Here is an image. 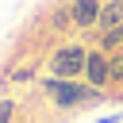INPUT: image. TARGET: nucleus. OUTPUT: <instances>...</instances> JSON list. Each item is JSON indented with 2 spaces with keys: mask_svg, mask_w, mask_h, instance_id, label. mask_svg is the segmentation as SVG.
I'll list each match as a JSON object with an SVG mask.
<instances>
[{
  "mask_svg": "<svg viewBox=\"0 0 123 123\" xmlns=\"http://www.w3.org/2000/svg\"><path fill=\"white\" fill-rule=\"evenodd\" d=\"M42 92L54 100V108L69 111V108H85V104H104L108 100V88H92L85 81H62V77H46L42 81Z\"/></svg>",
  "mask_w": 123,
  "mask_h": 123,
  "instance_id": "f257e3e1",
  "label": "nucleus"
},
{
  "mask_svg": "<svg viewBox=\"0 0 123 123\" xmlns=\"http://www.w3.org/2000/svg\"><path fill=\"white\" fill-rule=\"evenodd\" d=\"M100 8H104V0H73L69 4L73 27H96L100 23Z\"/></svg>",
  "mask_w": 123,
  "mask_h": 123,
  "instance_id": "20e7f679",
  "label": "nucleus"
},
{
  "mask_svg": "<svg viewBox=\"0 0 123 123\" xmlns=\"http://www.w3.org/2000/svg\"><path fill=\"white\" fill-rule=\"evenodd\" d=\"M15 115V100H0V123H12Z\"/></svg>",
  "mask_w": 123,
  "mask_h": 123,
  "instance_id": "6e6552de",
  "label": "nucleus"
},
{
  "mask_svg": "<svg viewBox=\"0 0 123 123\" xmlns=\"http://www.w3.org/2000/svg\"><path fill=\"white\" fill-rule=\"evenodd\" d=\"M123 23V0H108L104 8H100V31H111V27H119Z\"/></svg>",
  "mask_w": 123,
  "mask_h": 123,
  "instance_id": "39448f33",
  "label": "nucleus"
},
{
  "mask_svg": "<svg viewBox=\"0 0 123 123\" xmlns=\"http://www.w3.org/2000/svg\"><path fill=\"white\" fill-rule=\"evenodd\" d=\"M108 62H111V85H119L123 81V54L115 50V54H108Z\"/></svg>",
  "mask_w": 123,
  "mask_h": 123,
  "instance_id": "0eeeda50",
  "label": "nucleus"
},
{
  "mask_svg": "<svg viewBox=\"0 0 123 123\" xmlns=\"http://www.w3.org/2000/svg\"><path fill=\"white\" fill-rule=\"evenodd\" d=\"M81 81L92 85V88H108L111 85V62H108L104 50H88V62H85V77Z\"/></svg>",
  "mask_w": 123,
  "mask_h": 123,
  "instance_id": "7ed1b4c3",
  "label": "nucleus"
},
{
  "mask_svg": "<svg viewBox=\"0 0 123 123\" xmlns=\"http://www.w3.org/2000/svg\"><path fill=\"white\" fill-rule=\"evenodd\" d=\"M100 123H123V111H111V115H104Z\"/></svg>",
  "mask_w": 123,
  "mask_h": 123,
  "instance_id": "1a4fd4ad",
  "label": "nucleus"
},
{
  "mask_svg": "<svg viewBox=\"0 0 123 123\" xmlns=\"http://www.w3.org/2000/svg\"><path fill=\"white\" fill-rule=\"evenodd\" d=\"M104 4H108V0H104Z\"/></svg>",
  "mask_w": 123,
  "mask_h": 123,
  "instance_id": "9d476101",
  "label": "nucleus"
},
{
  "mask_svg": "<svg viewBox=\"0 0 123 123\" xmlns=\"http://www.w3.org/2000/svg\"><path fill=\"white\" fill-rule=\"evenodd\" d=\"M85 62H88V46L81 42H65L50 54V77H62V81H81L85 77Z\"/></svg>",
  "mask_w": 123,
  "mask_h": 123,
  "instance_id": "f03ea898",
  "label": "nucleus"
},
{
  "mask_svg": "<svg viewBox=\"0 0 123 123\" xmlns=\"http://www.w3.org/2000/svg\"><path fill=\"white\" fill-rule=\"evenodd\" d=\"M100 50H104V54H115V50H123V23L100 35Z\"/></svg>",
  "mask_w": 123,
  "mask_h": 123,
  "instance_id": "423d86ee",
  "label": "nucleus"
}]
</instances>
